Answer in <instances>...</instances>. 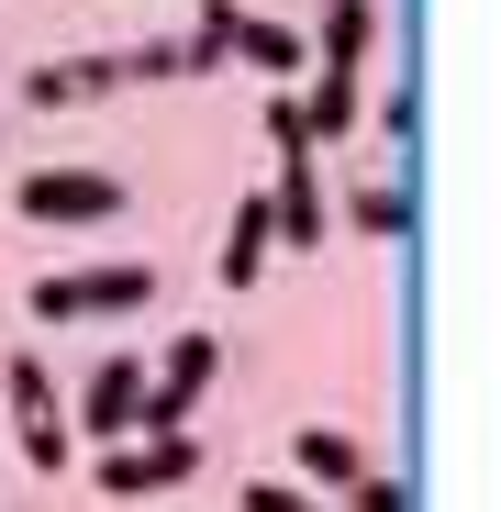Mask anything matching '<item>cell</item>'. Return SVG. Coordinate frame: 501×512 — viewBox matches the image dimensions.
I'll list each match as a JSON object with an SVG mask.
<instances>
[{
  "label": "cell",
  "instance_id": "6da1fadb",
  "mask_svg": "<svg viewBox=\"0 0 501 512\" xmlns=\"http://www.w3.org/2000/svg\"><path fill=\"white\" fill-rule=\"evenodd\" d=\"M145 301H156V268H145V256H112V268H45V279L23 290L34 323H101V312H145Z\"/></svg>",
  "mask_w": 501,
  "mask_h": 512
},
{
  "label": "cell",
  "instance_id": "7a4b0ae2",
  "mask_svg": "<svg viewBox=\"0 0 501 512\" xmlns=\"http://www.w3.org/2000/svg\"><path fill=\"white\" fill-rule=\"evenodd\" d=\"M212 379H223V334H167V357H156V379H145V435H190V412L212 401Z\"/></svg>",
  "mask_w": 501,
  "mask_h": 512
},
{
  "label": "cell",
  "instance_id": "3957f363",
  "mask_svg": "<svg viewBox=\"0 0 501 512\" xmlns=\"http://www.w3.org/2000/svg\"><path fill=\"white\" fill-rule=\"evenodd\" d=\"M134 190L112 179V167H23V190H12V212L23 223H112Z\"/></svg>",
  "mask_w": 501,
  "mask_h": 512
},
{
  "label": "cell",
  "instance_id": "277c9868",
  "mask_svg": "<svg viewBox=\"0 0 501 512\" xmlns=\"http://www.w3.org/2000/svg\"><path fill=\"white\" fill-rule=\"evenodd\" d=\"M67 435H90V446H134V435H145V357H101L90 379H78Z\"/></svg>",
  "mask_w": 501,
  "mask_h": 512
},
{
  "label": "cell",
  "instance_id": "5b68a950",
  "mask_svg": "<svg viewBox=\"0 0 501 512\" xmlns=\"http://www.w3.org/2000/svg\"><path fill=\"white\" fill-rule=\"evenodd\" d=\"M179 479H201V446L190 435H134V446H101V468H90V490H112V501H156Z\"/></svg>",
  "mask_w": 501,
  "mask_h": 512
},
{
  "label": "cell",
  "instance_id": "8992f818",
  "mask_svg": "<svg viewBox=\"0 0 501 512\" xmlns=\"http://www.w3.org/2000/svg\"><path fill=\"white\" fill-rule=\"evenodd\" d=\"M223 56H245L257 78H279V90H301V78H312V34L279 23V12H234V0H223Z\"/></svg>",
  "mask_w": 501,
  "mask_h": 512
},
{
  "label": "cell",
  "instance_id": "52a82bcc",
  "mask_svg": "<svg viewBox=\"0 0 501 512\" xmlns=\"http://www.w3.org/2000/svg\"><path fill=\"white\" fill-rule=\"evenodd\" d=\"M101 90H123L112 56H34L23 67V112H78V101H101Z\"/></svg>",
  "mask_w": 501,
  "mask_h": 512
},
{
  "label": "cell",
  "instance_id": "ba28073f",
  "mask_svg": "<svg viewBox=\"0 0 501 512\" xmlns=\"http://www.w3.org/2000/svg\"><path fill=\"white\" fill-rule=\"evenodd\" d=\"M268 256H279V223H268V190H245V201H234V223H223V245H212V279H223V290H245V279L268 268Z\"/></svg>",
  "mask_w": 501,
  "mask_h": 512
},
{
  "label": "cell",
  "instance_id": "9c48e42d",
  "mask_svg": "<svg viewBox=\"0 0 501 512\" xmlns=\"http://www.w3.org/2000/svg\"><path fill=\"white\" fill-rule=\"evenodd\" d=\"M290 468H301L312 501H323V490H357V479H368V446L346 435V423H301V435H290Z\"/></svg>",
  "mask_w": 501,
  "mask_h": 512
},
{
  "label": "cell",
  "instance_id": "30bf717a",
  "mask_svg": "<svg viewBox=\"0 0 501 512\" xmlns=\"http://www.w3.org/2000/svg\"><path fill=\"white\" fill-rule=\"evenodd\" d=\"M368 45H379V0H323L312 67H334V78H368Z\"/></svg>",
  "mask_w": 501,
  "mask_h": 512
},
{
  "label": "cell",
  "instance_id": "8fae6325",
  "mask_svg": "<svg viewBox=\"0 0 501 512\" xmlns=\"http://www.w3.org/2000/svg\"><path fill=\"white\" fill-rule=\"evenodd\" d=\"M368 112V78H334V67H312V90H301V123H312V145H334Z\"/></svg>",
  "mask_w": 501,
  "mask_h": 512
},
{
  "label": "cell",
  "instance_id": "7c38bea8",
  "mask_svg": "<svg viewBox=\"0 0 501 512\" xmlns=\"http://www.w3.org/2000/svg\"><path fill=\"white\" fill-rule=\"evenodd\" d=\"M56 412V368L45 357H0V423H45Z\"/></svg>",
  "mask_w": 501,
  "mask_h": 512
},
{
  "label": "cell",
  "instance_id": "4fadbf2b",
  "mask_svg": "<svg viewBox=\"0 0 501 512\" xmlns=\"http://www.w3.org/2000/svg\"><path fill=\"white\" fill-rule=\"evenodd\" d=\"M346 223H357V234H379V245H390V234H401V223H412V190H401V179H368V190H357V201H346Z\"/></svg>",
  "mask_w": 501,
  "mask_h": 512
},
{
  "label": "cell",
  "instance_id": "5bb4252c",
  "mask_svg": "<svg viewBox=\"0 0 501 512\" xmlns=\"http://www.w3.org/2000/svg\"><path fill=\"white\" fill-rule=\"evenodd\" d=\"M0 435H12V446H23V457L45 468V479H56V468L78 457V435H67V412H45V423H0Z\"/></svg>",
  "mask_w": 501,
  "mask_h": 512
},
{
  "label": "cell",
  "instance_id": "9a60e30c",
  "mask_svg": "<svg viewBox=\"0 0 501 512\" xmlns=\"http://www.w3.org/2000/svg\"><path fill=\"white\" fill-rule=\"evenodd\" d=\"M112 78H123V90H156V78H190V67H179V45H123Z\"/></svg>",
  "mask_w": 501,
  "mask_h": 512
},
{
  "label": "cell",
  "instance_id": "2e32d148",
  "mask_svg": "<svg viewBox=\"0 0 501 512\" xmlns=\"http://www.w3.org/2000/svg\"><path fill=\"white\" fill-rule=\"evenodd\" d=\"M257 123H268V145H279V156H312V123H301V90H268V112H257Z\"/></svg>",
  "mask_w": 501,
  "mask_h": 512
},
{
  "label": "cell",
  "instance_id": "e0dca14e",
  "mask_svg": "<svg viewBox=\"0 0 501 512\" xmlns=\"http://www.w3.org/2000/svg\"><path fill=\"white\" fill-rule=\"evenodd\" d=\"M234 512H323V501H312L301 479H245V490H234Z\"/></svg>",
  "mask_w": 501,
  "mask_h": 512
},
{
  "label": "cell",
  "instance_id": "ac0fdd59",
  "mask_svg": "<svg viewBox=\"0 0 501 512\" xmlns=\"http://www.w3.org/2000/svg\"><path fill=\"white\" fill-rule=\"evenodd\" d=\"M368 123H379L390 145H412V90H379V101H368Z\"/></svg>",
  "mask_w": 501,
  "mask_h": 512
},
{
  "label": "cell",
  "instance_id": "d6986e66",
  "mask_svg": "<svg viewBox=\"0 0 501 512\" xmlns=\"http://www.w3.org/2000/svg\"><path fill=\"white\" fill-rule=\"evenodd\" d=\"M346 501H357V512H412V490H401V479H379V468H368V479H357Z\"/></svg>",
  "mask_w": 501,
  "mask_h": 512
},
{
  "label": "cell",
  "instance_id": "ffe728a7",
  "mask_svg": "<svg viewBox=\"0 0 501 512\" xmlns=\"http://www.w3.org/2000/svg\"><path fill=\"white\" fill-rule=\"evenodd\" d=\"M0 134H12V123H0Z\"/></svg>",
  "mask_w": 501,
  "mask_h": 512
}]
</instances>
